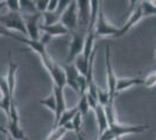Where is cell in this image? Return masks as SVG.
<instances>
[{"label": "cell", "instance_id": "obj_1", "mask_svg": "<svg viewBox=\"0 0 156 140\" xmlns=\"http://www.w3.org/2000/svg\"><path fill=\"white\" fill-rule=\"evenodd\" d=\"M149 128L148 124H141V125H122L119 123L111 124L110 127L105 131L103 134L97 135L98 140H117L121 139L125 135L130 134H139L147 131Z\"/></svg>", "mask_w": 156, "mask_h": 140}, {"label": "cell", "instance_id": "obj_2", "mask_svg": "<svg viewBox=\"0 0 156 140\" xmlns=\"http://www.w3.org/2000/svg\"><path fill=\"white\" fill-rule=\"evenodd\" d=\"M41 61L54 81V85L61 88V89H64L66 87V75H65L63 67L57 64L48 54L46 56L41 57Z\"/></svg>", "mask_w": 156, "mask_h": 140}, {"label": "cell", "instance_id": "obj_3", "mask_svg": "<svg viewBox=\"0 0 156 140\" xmlns=\"http://www.w3.org/2000/svg\"><path fill=\"white\" fill-rule=\"evenodd\" d=\"M94 36L96 38H120V28L113 26L110 21L105 18L103 6L100 7L99 15H98L97 23L94 26Z\"/></svg>", "mask_w": 156, "mask_h": 140}, {"label": "cell", "instance_id": "obj_4", "mask_svg": "<svg viewBox=\"0 0 156 140\" xmlns=\"http://www.w3.org/2000/svg\"><path fill=\"white\" fill-rule=\"evenodd\" d=\"M8 118V134L12 135L15 140H28L26 137L25 131L20 126V118H19V111L18 107L15 105L14 100L11 104V109H9V113L7 116Z\"/></svg>", "mask_w": 156, "mask_h": 140}, {"label": "cell", "instance_id": "obj_5", "mask_svg": "<svg viewBox=\"0 0 156 140\" xmlns=\"http://www.w3.org/2000/svg\"><path fill=\"white\" fill-rule=\"evenodd\" d=\"M0 23L4 25L8 31H15L23 36H27L26 22L21 12H9L6 15L0 16Z\"/></svg>", "mask_w": 156, "mask_h": 140}, {"label": "cell", "instance_id": "obj_6", "mask_svg": "<svg viewBox=\"0 0 156 140\" xmlns=\"http://www.w3.org/2000/svg\"><path fill=\"white\" fill-rule=\"evenodd\" d=\"M105 61H106V78H107V89L110 91V95L112 97V99H114L117 91V82L118 77L114 69H113V64H112V55H111V47L110 45H106L105 47Z\"/></svg>", "mask_w": 156, "mask_h": 140}, {"label": "cell", "instance_id": "obj_7", "mask_svg": "<svg viewBox=\"0 0 156 140\" xmlns=\"http://www.w3.org/2000/svg\"><path fill=\"white\" fill-rule=\"evenodd\" d=\"M59 21L69 29V32H72V33L77 32L79 18H78V7L76 0H73L69 5V7L65 9L64 13L62 14Z\"/></svg>", "mask_w": 156, "mask_h": 140}, {"label": "cell", "instance_id": "obj_8", "mask_svg": "<svg viewBox=\"0 0 156 140\" xmlns=\"http://www.w3.org/2000/svg\"><path fill=\"white\" fill-rule=\"evenodd\" d=\"M85 38L86 35H84L83 32H75L72 33V39L69 46V53L66 56V62L71 63L72 61H75L80 54L83 53L85 46Z\"/></svg>", "mask_w": 156, "mask_h": 140}, {"label": "cell", "instance_id": "obj_9", "mask_svg": "<svg viewBox=\"0 0 156 140\" xmlns=\"http://www.w3.org/2000/svg\"><path fill=\"white\" fill-rule=\"evenodd\" d=\"M42 18L41 12H36L34 14H25L23 19L26 22L27 28V38L32 39V40H40L41 38V29H40V19Z\"/></svg>", "mask_w": 156, "mask_h": 140}, {"label": "cell", "instance_id": "obj_10", "mask_svg": "<svg viewBox=\"0 0 156 140\" xmlns=\"http://www.w3.org/2000/svg\"><path fill=\"white\" fill-rule=\"evenodd\" d=\"M78 7V31L83 32L87 31L90 23V4L91 0H76Z\"/></svg>", "mask_w": 156, "mask_h": 140}, {"label": "cell", "instance_id": "obj_11", "mask_svg": "<svg viewBox=\"0 0 156 140\" xmlns=\"http://www.w3.org/2000/svg\"><path fill=\"white\" fill-rule=\"evenodd\" d=\"M12 39H15V40L23 42L25 45H27L32 50H34L35 53L39 55L40 59L43 57V56H46L47 54H48L46 50L47 43H44L42 40H32V39H29L27 36H20V35H16V34L12 35Z\"/></svg>", "mask_w": 156, "mask_h": 140}, {"label": "cell", "instance_id": "obj_12", "mask_svg": "<svg viewBox=\"0 0 156 140\" xmlns=\"http://www.w3.org/2000/svg\"><path fill=\"white\" fill-rule=\"evenodd\" d=\"M66 75V85L70 87L79 96V89H78V77L80 73L78 71V69L76 68L75 63H68L65 66H62Z\"/></svg>", "mask_w": 156, "mask_h": 140}, {"label": "cell", "instance_id": "obj_13", "mask_svg": "<svg viewBox=\"0 0 156 140\" xmlns=\"http://www.w3.org/2000/svg\"><path fill=\"white\" fill-rule=\"evenodd\" d=\"M52 92L55 93L56 96V111H55V118H54V124H52V128L56 127L57 123L61 119V116L63 114L65 110H66V106H65V99H64V89H61V88L54 85V89H52Z\"/></svg>", "mask_w": 156, "mask_h": 140}, {"label": "cell", "instance_id": "obj_14", "mask_svg": "<svg viewBox=\"0 0 156 140\" xmlns=\"http://www.w3.org/2000/svg\"><path fill=\"white\" fill-rule=\"evenodd\" d=\"M0 92H1V98L0 99H1V103H2V110L8 116L11 104L14 100V98L11 96V91H9V87H8L6 77H4L1 75H0Z\"/></svg>", "mask_w": 156, "mask_h": 140}, {"label": "cell", "instance_id": "obj_15", "mask_svg": "<svg viewBox=\"0 0 156 140\" xmlns=\"http://www.w3.org/2000/svg\"><path fill=\"white\" fill-rule=\"evenodd\" d=\"M40 29L43 34H47L49 35L50 38H54V36H62V35H66L69 33V29L61 22H56V23H52V25H41L40 26Z\"/></svg>", "mask_w": 156, "mask_h": 140}, {"label": "cell", "instance_id": "obj_16", "mask_svg": "<svg viewBox=\"0 0 156 140\" xmlns=\"http://www.w3.org/2000/svg\"><path fill=\"white\" fill-rule=\"evenodd\" d=\"M93 111L96 113V120H97L98 124V135H100V134H103L110 127L108 118H107V114H106L105 106L100 105V104H98Z\"/></svg>", "mask_w": 156, "mask_h": 140}, {"label": "cell", "instance_id": "obj_17", "mask_svg": "<svg viewBox=\"0 0 156 140\" xmlns=\"http://www.w3.org/2000/svg\"><path fill=\"white\" fill-rule=\"evenodd\" d=\"M142 18H143L142 9H141V7H140V5H139V6L135 8V11H134L132 14H129V18H128V20L126 21V23L120 28V38L124 36L126 33H128L130 29L135 26Z\"/></svg>", "mask_w": 156, "mask_h": 140}, {"label": "cell", "instance_id": "obj_18", "mask_svg": "<svg viewBox=\"0 0 156 140\" xmlns=\"http://www.w3.org/2000/svg\"><path fill=\"white\" fill-rule=\"evenodd\" d=\"M16 69H18V64L14 63V61L11 59V54H8V71H7L6 80L9 87V91H11V96L14 98V90H15V82H16Z\"/></svg>", "mask_w": 156, "mask_h": 140}, {"label": "cell", "instance_id": "obj_19", "mask_svg": "<svg viewBox=\"0 0 156 140\" xmlns=\"http://www.w3.org/2000/svg\"><path fill=\"white\" fill-rule=\"evenodd\" d=\"M143 81L144 78L141 77H130V78H118L117 82V88H115V91L118 92H121L125 91L127 89L135 87V85H143Z\"/></svg>", "mask_w": 156, "mask_h": 140}, {"label": "cell", "instance_id": "obj_20", "mask_svg": "<svg viewBox=\"0 0 156 140\" xmlns=\"http://www.w3.org/2000/svg\"><path fill=\"white\" fill-rule=\"evenodd\" d=\"M77 112H78L77 106L71 107V109H66L64 112H63V114L61 116V119H59V121L57 123L56 127H54V128H57V127H63V126H65L66 124L71 123L72 119L75 118V116L77 114Z\"/></svg>", "mask_w": 156, "mask_h": 140}, {"label": "cell", "instance_id": "obj_21", "mask_svg": "<svg viewBox=\"0 0 156 140\" xmlns=\"http://www.w3.org/2000/svg\"><path fill=\"white\" fill-rule=\"evenodd\" d=\"M83 116L80 112H77L75 116V118L72 119V126H73V132L77 134L78 140H84V134H83V130H82V124H83Z\"/></svg>", "mask_w": 156, "mask_h": 140}, {"label": "cell", "instance_id": "obj_22", "mask_svg": "<svg viewBox=\"0 0 156 140\" xmlns=\"http://www.w3.org/2000/svg\"><path fill=\"white\" fill-rule=\"evenodd\" d=\"M20 12L23 13V15L36 13V2L34 0H20Z\"/></svg>", "mask_w": 156, "mask_h": 140}, {"label": "cell", "instance_id": "obj_23", "mask_svg": "<svg viewBox=\"0 0 156 140\" xmlns=\"http://www.w3.org/2000/svg\"><path fill=\"white\" fill-rule=\"evenodd\" d=\"M77 109H78V112H80V114H82L83 117H86L87 113L90 112L91 107H90V104H89V100H87L86 93L79 97V100H78V104H77Z\"/></svg>", "mask_w": 156, "mask_h": 140}, {"label": "cell", "instance_id": "obj_24", "mask_svg": "<svg viewBox=\"0 0 156 140\" xmlns=\"http://www.w3.org/2000/svg\"><path fill=\"white\" fill-rule=\"evenodd\" d=\"M98 102L103 106H106L111 102H114V99H112V97H111L108 89H105L104 90V89L98 87Z\"/></svg>", "mask_w": 156, "mask_h": 140}, {"label": "cell", "instance_id": "obj_25", "mask_svg": "<svg viewBox=\"0 0 156 140\" xmlns=\"http://www.w3.org/2000/svg\"><path fill=\"white\" fill-rule=\"evenodd\" d=\"M41 105H43V106H46L48 110H50L51 112L55 113V111H56V96H55V93L52 92L51 95H49L48 97H46L44 99H41L39 102Z\"/></svg>", "mask_w": 156, "mask_h": 140}, {"label": "cell", "instance_id": "obj_26", "mask_svg": "<svg viewBox=\"0 0 156 140\" xmlns=\"http://www.w3.org/2000/svg\"><path fill=\"white\" fill-rule=\"evenodd\" d=\"M68 131L65 127H57V128H52L51 132L47 137L44 140H62V138L65 135Z\"/></svg>", "mask_w": 156, "mask_h": 140}, {"label": "cell", "instance_id": "obj_27", "mask_svg": "<svg viewBox=\"0 0 156 140\" xmlns=\"http://www.w3.org/2000/svg\"><path fill=\"white\" fill-rule=\"evenodd\" d=\"M73 0H59L58 2V7H57V9H56V12H52V13L56 15V18L61 20V16H62V14L64 13V11L69 7V5L71 4Z\"/></svg>", "mask_w": 156, "mask_h": 140}, {"label": "cell", "instance_id": "obj_28", "mask_svg": "<svg viewBox=\"0 0 156 140\" xmlns=\"http://www.w3.org/2000/svg\"><path fill=\"white\" fill-rule=\"evenodd\" d=\"M143 85L146 88H154L156 87V73H150L144 77L143 81Z\"/></svg>", "mask_w": 156, "mask_h": 140}, {"label": "cell", "instance_id": "obj_29", "mask_svg": "<svg viewBox=\"0 0 156 140\" xmlns=\"http://www.w3.org/2000/svg\"><path fill=\"white\" fill-rule=\"evenodd\" d=\"M9 12H20V0H6Z\"/></svg>", "mask_w": 156, "mask_h": 140}, {"label": "cell", "instance_id": "obj_30", "mask_svg": "<svg viewBox=\"0 0 156 140\" xmlns=\"http://www.w3.org/2000/svg\"><path fill=\"white\" fill-rule=\"evenodd\" d=\"M36 8H37V12H41V13H44L48 9V6H49V2L50 0H36Z\"/></svg>", "mask_w": 156, "mask_h": 140}, {"label": "cell", "instance_id": "obj_31", "mask_svg": "<svg viewBox=\"0 0 156 140\" xmlns=\"http://www.w3.org/2000/svg\"><path fill=\"white\" fill-rule=\"evenodd\" d=\"M58 2H59V0H50L47 12H56V9H57V7H58Z\"/></svg>", "mask_w": 156, "mask_h": 140}, {"label": "cell", "instance_id": "obj_32", "mask_svg": "<svg viewBox=\"0 0 156 140\" xmlns=\"http://www.w3.org/2000/svg\"><path fill=\"white\" fill-rule=\"evenodd\" d=\"M12 35H13V33H11V31H8L4 25L0 23V36H8V38H12Z\"/></svg>", "mask_w": 156, "mask_h": 140}, {"label": "cell", "instance_id": "obj_33", "mask_svg": "<svg viewBox=\"0 0 156 140\" xmlns=\"http://www.w3.org/2000/svg\"><path fill=\"white\" fill-rule=\"evenodd\" d=\"M139 0H129V6H128V14H132L134 11H135V8H136V4Z\"/></svg>", "mask_w": 156, "mask_h": 140}, {"label": "cell", "instance_id": "obj_34", "mask_svg": "<svg viewBox=\"0 0 156 140\" xmlns=\"http://www.w3.org/2000/svg\"><path fill=\"white\" fill-rule=\"evenodd\" d=\"M0 132H1L2 134H6L7 135V134H8V130H7L5 126H2V125L0 124Z\"/></svg>", "mask_w": 156, "mask_h": 140}, {"label": "cell", "instance_id": "obj_35", "mask_svg": "<svg viewBox=\"0 0 156 140\" xmlns=\"http://www.w3.org/2000/svg\"><path fill=\"white\" fill-rule=\"evenodd\" d=\"M150 4L154 7H156V0H150Z\"/></svg>", "mask_w": 156, "mask_h": 140}, {"label": "cell", "instance_id": "obj_36", "mask_svg": "<svg viewBox=\"0 0 156 140\" xmlns=\"http://www.w3.org/2000/svg\"><path fill=\"white\" fill-rule=\"evenodd\" d=\"M7 140H15L13 138V137H12V135H9V134H7Z\"/></svg>", "mask_w": 156, "mask_h": 140}, {"label": "cell", "instance_id": "obj_37", "mask_svg": "<svg viewBox=\"0 0 156 140\" xmlns=\"http://www.w3.org/2000/svg\"><path fill=\"white\" fill-rule=\"evenodd\" d=\"M5 5H6V2H2V4H0V9H1V8H2L4 6H5Z\"/></svg>", "mask_w": 156, "mask_h": 140}, {"label": "cell", "instance_id": "obj_38", "mask_svg": "<svg viewBox=\"0 0 156 140\" xmlns=\"http://www.w3.org/2000/svg\"><path fill=\"white\" fill-rule=\"evenodd\" d=\"M0 109H2V103H1V99H0Z\"/></svg>", "mask_w": 156, "mask_h": 140}, {"label": "cell", "instance_id": "obj_39", "mask_svg": "<svg viewBox=\"0 0 156 140\" xmlns=\"http://www.w3.org/2000/svg\"><path fill=\"white\" fill-rule=\"evenodd\" d=\"M2 2H6V0H0V4H2Z\"/></svg>", "mask_w": 156, "mask_h": 140}, {"label": "cell", "instance_id": "obj_40", "mask_svg": "<svg viewBox=\"0 0 156 140\" xmlns=\"http://www.w3.org/2000/svg\"><path fill=\"white\" fill-rule=\"evenodd\" d=\"M143 1H148V2H150V0H143Z\"/></svg>", "mask_w": 156, "mask_h": 140}, {"label": "cell", "instance_id": "obj_41", "mask_svg": "<svg viewBox=\"0 0 156 140\" xmlns=\"http://www.w3.org/2000/svg\"><path fill=\"white\" fill-rule=\"evenodd\" d=\"M155 59H156V53H155Z\"/></svg>", "mask_w": 156, "mask_h": 140}, {"label": "cell", "instance_id": "obj_42", "mask_svg": "<svg viewBox=\"0 0 156 140\" xmlns=\"http://www.w3.org/2000/svg\"><path fill=\"white\" fill-rule=\"evenodd\" d=\"M117 140H121V139H117Z\"/></svg>", "mask_w": 156, "mask_h": 140}, {"label": "cell", "instance_id": "obj_43", "mask_svg": "<svg viewBox=\"0 0 156 140\" xmlns=\"http://www.w3.org/2000/svg\"><path fill=\"white\" fill-rule=\"evenodd\" d=\"M155 73H156V71H155Z\"/></svg>", "mask_w": 156, "mask_h": 140}]
</instances>
